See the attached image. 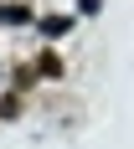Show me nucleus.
Wrapping results in <instances>:
<instances>
[{
    "instance_id": "1",
    "label": "nucleus",
    "mask_w": 134,
    "mask_h": 149,
    "mask_svg": "<svg viewBox=\"0 0 134 149\" xmlns=\"http://www.w3.org/2000/svg\"><path fill=\"white\" fill-rule=\"evenodd\" d=\"M36 26H41V36H46V41H57V36H67V31H72V15L52 10V15H36Z\"/></svg>"
},
{
    "instance_id": "2",
    "label": "nucleus",
    "mask_w": 134,
    "mask_h": 149,
    "mask_svg": "<svg viewBox=\"0 0 134 149\" xmlns=\"http://www.w3.org/2000/svg\"><path fill=\"white\" fill-rule=\"evenodd\" d=\"M0 26H36L31 5H0Z\"/></svg>"
},
{
    "instance_id": "3",
    "label": "nucleus",
    "mask_w": 134,
    "mask_h": 149,
    "mask_svg": "<svg viewBox=\"0 0 134 149\" xmlns=\"http://www.w3.org/2000/svg\"><path fill=\"white\" fill-rule=\"evenodd\" d=\"M36 62H41V67H36V72H41V77H62V57H57V52H52V46H46V52H41V57H36Z\"/></svg>"
},
{
    "instance_id": "4",
    "label": "nucleus",
    "mask_w": 134,
    "mask_h": 149,
    "mask_svg": "<svg viewBox=\"0 0 134 149\" xmlns=\"http://www.w3.org/2000/svg\"><path fill=\"white\" fill-rule=\"evenodd\" d=\"M103 10V0H77V15H98Z\"/></svg>"
},
{
    "instance_id": "5",
    "label": "nucleus",
    "mask_w": 134,
    "mask_h": 149,
    "mask_svg": "<svg viewBox=\"0 0 134 149\" xmlns=\"http://www.w3.org/2000/svg\"><path fill=\"white\" fill-rule=\"evenodd\" d=\"M0 72H5V67H0Z\"/></svg>"
}]
</instances>
